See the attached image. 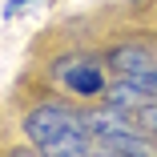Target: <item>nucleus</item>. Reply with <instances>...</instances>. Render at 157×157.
I'll return each instance as SVG.
<instances>
[{"label":"nucleus","instance_id":"nucleus-1","mask_svg":"<svg viewBox=\"0 0 157 157\" xmlns=\"http://www.w3.org/2000/svg\"><path fill=\"white\" fill-rule=\"evenodd\" d=\"M69 133H89L85 117H81V113H73L69 105L48 101V105H36L33 113L24 117V137L33 141L36 149H52L60 137H69Z\"/></svg>","mask_w":157,"mask_h":157},{"label":"nucleus","instance_id":"nucleus-2","mask_svg":"<svg viewBox=\"0 0 157 157\" xmlns=\"http://www.w3.org/2000/svg\"><path fill=\"white\" fill-rule=\"evenodd\" d=\"M85 125H89V133L97 137V141H101V137H125V133H137V125H133L129 109H117V105L89 113V117H85Z\"/></svg>","mask_w":157,"mask_h":157},{"label":"nucleus","instance_id":"nucleus-3","mask_svg":"<svg viewBox=\"0 0 157 157\" xmlns=\"http://www.w3.org/2000/svg\"><path fill=\"white\" fill-rule=\"evenodd\" d=\"M60 77H65V85L73 93H81V97L105 93V73H101V65H93V60H69V65L60 69Z\"/></svg>","mask_w":157,"mask_h":157},{"label":"nucleus","instance_id":"nucleus-4","mask_svg":"<svg viewBox=\"0 0 157 157\" xmlns=\"http://www.w3.org/2000/svg\"><path fill=\"white\" fill-rule=\"evenodd\" d=\"M105 60H109V65H113L121 77H133V73H141V69H149V65H153L149 48H141V44H113Z\"/></svg>","mask_w":157,"mask_h":157},{"label":"nucleus","instance_id":"nucleus-5","mask_svg":"<svg viewBox=\"0 0 157 157\" xmlns=\"http://www.w3.org/2000/svg\"><path fill=\"white\" fill-rule=\"evenodd\" d=\"M125 81H133L149 101H157V65H149V69H141V73H133V77H125Z\"/></svg>","mask_w":157,"mask_h":157},{"label":"nucleus","instance_id":"nucleus-6","mask_svg":"<svg viewBox=\"0 0 157 157\" xmlns=\"http://www.w3.org/2000/svg\"><path fill=\"white\" fill-rule=\"evenodd\" d=\"M133 117H137V121L145 125V129H149V133L157 137V101H145V105H141V109H137Z\"/></svg>","mask_w":157,"mask_h":157},{"label":"nucleus","instance_id":"nucleus-7","mask_svg":"<svg viewBox=\"0 0 157 157\" xmlns=\"http://www.w3.org/2000/svg\"><path fill=\"white\" fill-rule=\"evenodd\" d=\"M24 4H36V0H8V4H4V16H16Z\"/></svg>","mask_w":157,"mask_h":157}]
</instances>
